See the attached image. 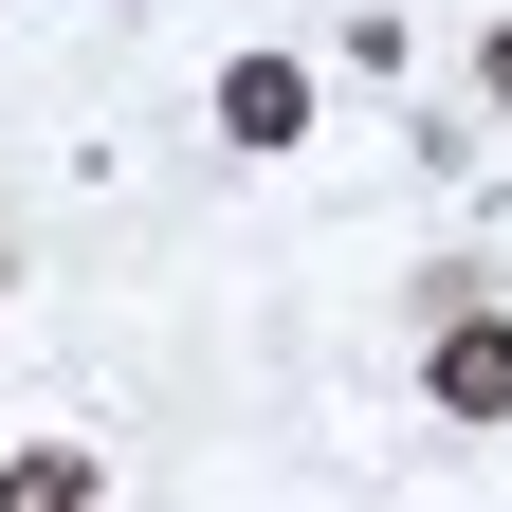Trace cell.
Here are the masks:
<instances>
[{
	"instance_id": "cell-1",
	"label": "cell",
	"mask_w": 512,
	"mask_h": 512,
	"mask_svg": "<svg viewBox=\"0 0 512 512\" xmlns=\"http://www.w3.org/2000/svg\"><path fill=\"white\" fill-rule=\"evenodd\" d=\"M421 403H439V421H512V311L439 293V330H421Z\"/></svg>"
},
{
	"instance_id": "cell-2",
	"label": "cell",
	"mask_w": 512,
	"mask_h": 512,
	"mask_svg": "<svg viewBox=\"0 0 512 512\" xmlns=\"http://www.w3.org/2000/svg\"><path fill=\"white\" fill-rule=\"evenodd\" d=\"M293 128H311V74L293 55H238L220 74V147H293Z\"/></svg>"
},
{
	"instance_id": "cell-3",
	"label": "cell",
	"mask_w": 512,
	"mask_h": 512,
	"mask_svg": "<svg viewBox=\"0 0 512 512\" xmlns=\"http://www.w3.org/2000/svg\"><path fill=\"white\" fill-rule=\"evenodd\" d=\"M74 494H110L92 458H0V512H74Z\"/></svg>"
},
{
	"instance_id": "cell-4",
	"label": "cell",
	"mask_w": 512,
	"mask_h": 512,
	"mask_svg": "<svg viewBox=\"0 0 512 512\" xmlns=\"http://www.w3.org/2000/svg\"><path fill=\"white\" fill-rule=\"evenodd\" d=\"M476 92H494V110H512V37H494V55H476Z\"/></svg>"
}]
</instances>
